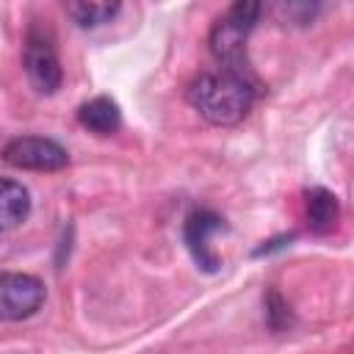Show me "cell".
<instances>
[{
    "instance_id": "obj_1",
    "label": "cell",
    "mask_w": 354,
    "mask_h": 354,
    "mask_svg": "<svg viewBox=\"0 0 354 354\" xmlns=\"http://www.w3.org/2000/svg\"><path fill=\"white\" fill-rule=\"evenodd\" d=\"M254 83L243 72H205L188 88V102L218 127L238 124L254 105Z\"/></svg>"
},
{
    "instance_id": "obj_2",
    "label": "cell",
    "mask_w": 354,
    "mask_h": 354,
    "mask_svg": "<svg viewBox=\"0 0 354 354\" xmlns=\"http://www.w3.org/2000/svg\"><path fill=\"white\" fill-rule=\"evenodd\" d=\"M263 6L260 3H235L227 8V14L221 19H216L213 30H210V53L224 64L221 69H230V72H243L249 75L246 69V39L260 17Z\"/></svg>"
},
{
    "instance_id": "obj_3",
    "label": "cell",
    "mask_w": 354,
    "mask_h": 354,
    "mask_svg": "<svg viewBox=\"0 0 354 354\" xmlns=\"http://www.w3.org/2000/svg\"><path fill=\"white\" fill-rule=\"evenodd\" d=\"M22 64H25L30 86L39 94H55L58 91L64 75H61V64H58V55H55V44H53V36L44 33L39 25H33L28 30Z\"/></svg>"
},
{
    "instance_id": "obj_4",
    "label": "cell",
    "mask_w": 354,
    "mask_h": 354,
    "mask_svg": "<svg viewBox=\"0 0 354 354\" xmlns=\"http://www.w3.org/2000/svg\"><path fill=\"white\" fill-rule=\"evenodd\" d=\"M3 160L14 169H28V171H58L66 166L69 155L66 149L53 141V138H41V136H19L14 141L6 144L3 149Z\"/></svg>"
},
{
    "instance_id": "obj_5",
    "label": "cell",
    "mask_w": 354,
    "mask_h": 354,
    "mask_svg": "<svg viewBox=\"0 0 354 354\" xmlns=\"http://www.w3.org/2000/svg\"><path fill=\"white\" fill-rule=\"evenodd\" d=\"M44 301V285L33 274H0V321H25Z\"/></svg>"
},
{
    "instance_id": "obj_6",
    "label": "cell",
    "mask_w": 354,
    "mask_h": 354,
    "mask_svg": "<svg viewBox=\"0 0 354 354\" xmlns=\"http://www.w3.org/2000/svg\"><path fill=\"white\" fill-rule=\"evenodd\" d=\"M224 230V218L210 213V210H194L188 218H185V227H183V235H185V243H188V252L194 257V263L202 268V271H218V254L213 252L210 246V238L216 232Z\"/></svg>"
},
{
    "instance_id": "obj_7",
    "label": "cell",
    "mask_w": 354,
    "mask_h": 354,
    "mask_svg": "<svg viewBox=\"0 0 354 354\" xmlns=\"http://www.w3.org/2000/svg\"><path fill=\"white\" fill-rule=\"evenodd\" d=\"M77 122L97 136H111L122 127V111L111 97H94L77 108Z\"/></svg>"
},
{
    "instance_id": "obj_8",
    "label": "cell",
    "mask_w": 354,
    "mask_h": 354,
    "mask_svg": "<svg viewBox=\"0 0 354 354\" xmlns=\"http://www.w3.org/2000/svg\"><path fill=\"white\" fill-rule=\"evenodd\" d=\"M30 213V194L22 183L0 177V230L22 224Z\"/></svg>"
},
{
    "instance_id": "obj_9",
    "label": "cell",
    "mask_w": 354,
    "mask_h": 354,
    "mask_svg": "<svg viewBox=\"0 0 354 354\" xmlns=\"http://www.w3.org/2000/svg\"><path fill=\"white\" fill-rule=\"evenodd\" d=\"M340 218V205L337 196L326 188H310L307 191V227L315 235L329 232Z\"/></svg>"
},
{
    "instance_id": "obj_10",
    "label": "cell",
    "mask_w": 354,
    "mask_h": 354,
    "mask_svg": "<svg viewBox=\"0 0 354 354\" xmlns=\"http://www.w3.org/2000/svg\"><path fill=\"white\" fill-rule=\"evenodd\" d=\"M119 11V3H69L66 14L80 28H97L102 22H111Z\"/></svg>"
},
{
    "instance_id": "obj_11",
    "label": "cell",
    "mask_w": 354,
    "mask_h": 354,
    "mask_svg": "<svg viewBox=\"0 0 354 354\" xmlns=\"http://www.w3.org/2000/svg\"><path fill=\"white\" fill-rule=\"evenodd\" d=\"M268 324H271L274 329H282V326L288 324V304L279 299L277 290L268 293Z\"/></svg>"
}]
</instances>
